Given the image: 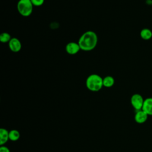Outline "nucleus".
Here are the masks:
<instances>
[{
  "instance_id": "obj_11",
  "label": "nucleus",
  "mask_w": 152,
  "mask_h": 152,
  "mask_svg": "<svg viewBox=\"0 0 152 152\" xmlns=\"http://www.w3.org/2000/svg\"><path fill=\"white\" fill-rule=\"evenodd\" d=\"M115 84V79L112 76L107 75L103 78V87L106 88H110L112 87Z\"/></svg>"
},
{
  "instance_id": "obj_12",
  "label": "nucleus",
  "mask_w": 152,
  "mask_h": 152,
  "mask_svg": "<svg viewBox=\"0 0 152 152\" xmlns=\"http://www.w3.org/2000/svg\"><path fill=\"white\" fill-rule=\"evenodd\" d=\"M20 133L17 129H12L9 132V140L12 141H15L19 140Z\"/></svg>"
},
{
  "instance_id": "obj_2",
  "label": "nucleus",
  "mask_w": 152,
  "mask_h": 152,
  "mask_svg": "<svg viewBox=\"0 0 152 152\" xmlns=\"http://www.w3.org/2000/svg\"><path fill=\"white\" fill-rule=\"evenodd\" d=\"M86 86L91 91H98L103 87V78L97 74H90L86 80Z\"/></svg>"
},
{
  "instance_id": "obj_10",
  "label": "nucleus",
  "mask_w": 152,
  "mask_h": 152,
  "mask_svg": "<svg viewBox=\"0 0 152 152\" xmlns=\"http://www.w3.org/2000/svg\"><path fill=\"white\" fill-rule=\"evenodd\" d=\"M140 37L145 40H150L152 38V31L147 28H142L140 31Z\"/></svg>"
},
{
  "instance_id": "obj_1",
  "label": "nucleus",
  "mask_w": 152,
  "mask_h": 152,
  "mask_svg": "<svg viewBox=\"0 0 152 152\" xmlns=\"http://www.w3.org/2000/svg\"><path fill=\"white\" fill-rule=\"evenodd\" d=\"M98 37L97 34L91 30L84 32L80 37L78 43L83 51L88 52L93 50L97 46Z\"/></svg>"
},
{
  "instance_id": "obj_6",
  "label": "nucleus",
  "mask_w": 152,
  "mask_h": 152,
  "mask_svg": "<svg viewBox=\"0 0 152 152\" xmlns=\"http://www.w3.org/2000/svg\"><path fill=\"white\" fill-rule=\"evenodd\" d=\"M81 50L78 42H71L66 44L65 46V50L69 55H75Z\"/></svg>"
},
{
  "instance_id": "obj_14",
  "label": "nucleus",
  "mask_w": 152,
  "mask_h": 152,
  "mask_svg": "<svg viewBox=\"0 0 152 152\" xmlns=\"http://www.w3.org/2000/svg\"><path fill=\"white\" fill-rule=\"evenodd\" d=\"M33 6L40 7L44 4L45 0H30Z\"/></svg>"
},
{
  "instance_id": "obj_15",
  "label": "nucleus",
  "mask_w": 152,
  "mask_h": 152,
  "mask_svg": "<svg viewBox=\"0 0 152 152\" xmlns=\"http://www.w3.org/2000/svg\"><path fill=\"white\" fill-rule=\"evenodd\" d=\"M0 152H10V150L7 147L1 145L0 147Z\"/></svg>"
},
{
  "instance_id": "obj_3",
  "label": "nucleus",
  "mask_w": 152,
  "mask_h": 152,
  "mask_svg": "<svg viewBox=\"0 0 152 152\" xmlns=\"http://www.w3.org/2000/svg\"><path fill=\"white\" fill-rule=\"evenodd\" d=\"M33 7L30 0H19L17 4V11L23 17L30 16L33 12Z\"/></svg>"
},
{
  "instance_id": "obj_7",
  "label": "nucleus",
  "mask_w": 152,
  "mask_h": 152,
  "mask_svg": "<svg viewBox=\"0 0 152 152\" xmlns=\"http://www.w3.org/2000/svg\"><path fill=\"white\" fill-rule=\"evenodd\" d=\"M148 117V115L142 109H141L139 110H137L134 116V119L137 123L139 124H142L147 121Z\"/></svg>"
},
{
  "instance_id": "obj_13",
  "label": "nucleus",
  "mask_w": 152,
  "mask_h": 152,
  "mask_svg": "<svg viewBox=\"0 0 152 152\" xmlns=\"http://www.w3.org/2000/svg\"><path fill=\"white\" fill-rule=\"evenodd\" d=\"M11 38L10 34L7 32H3L0 34V42L3 43H8Z\"/></svg>"
},
{
  "instance_id": "obj_9",
  "label": "nucleus",
  "mask_w": 152,
  "mask_h": 152,
  "mask_svg": "<svg viewBox=\"0 0 152 152\" xmlns=\"http://www.w3.org/2000/svg\"><path fill=\"white\" fill-rule=\"evenodd\" d=\"M9 140V132L5 128L0 129V144L4 145Z\"/></svg>"
},
{
  "instance_id": "obj_5",
  "label": "nucleus",
  "mask_w": 152,
  "mask_h": 152,
  "mask_svg": "<svg viewBox=\"0 0 152 152\" xmlns=\"http://www.w3.org/2000/svg\"><path fill=\"white\" fill-rule=\"evenodd\" d=\"M8 47L11 51L14 53L20 51L22 45L20 40L17 37H12L8 43Z\"/></svg>"
},
{
  "instance_id": "obj_8",
  "label": "nucleus",
  "mask_w": 152,
  "mask_h": 152,
  "mask_svg": "<svg viewBox=\"0 0 152 152\" xmlns=\"http://www.w3.org/2000/svg\"><path fill=\"white\" fill-rule=\"evenodd\" d=\"M142 109L148 116H152V97H148L144 99Z\"/></svg>"
},
{
  "instance_id": "obj_4",
  "label": "nucleus",
  "mask_w": 152,
  "mask_h": 152,
  "mask_svg": "<svg viewBox=\"0 0 152 152\" xmlns=\"http://www.w3.org/2000/svg\"><path fill=\"white\" fill-rule=\"evenodd\" d=\"M130 102L132 106L137 111L142 109L144 102V99L140 94L135 93L131 96Z\"/></svg>"
}]
</instances>
